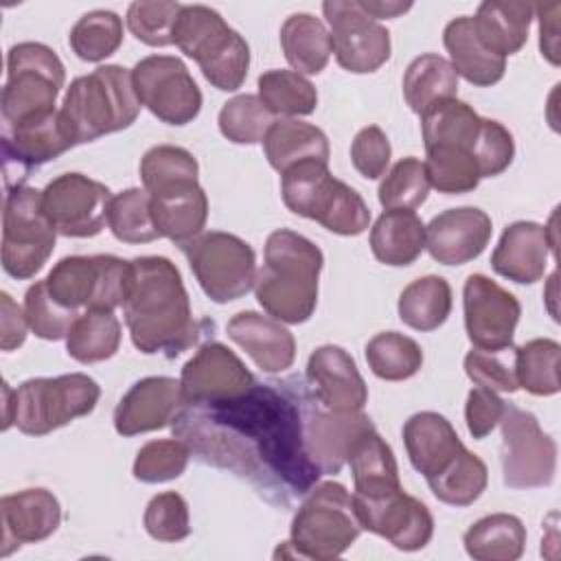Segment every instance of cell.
I'll list each match as a JSON object with an SVG mask.
<instances>
[{
	"label": "cell",
	"instance_id": "cell-1",
	"mask_svg": "<svg viewBox=\"0 0 561 561\" xmlns=\"http://www.w3.org/2000/svg\"><path fill=\"white\" fill-rule=\"evenodd\" d=\"M302 383L300 377L254 381L234 397L184 403L173 436L197 460L248 480L274 504H289L322 476L305 449Z\"/></svg>",
	"mask_w": 561,
	"mask_h": 561
},
{
	"label": "cell",
	"instance_id": "cell-2",
	"mask_svg": "<svg viewBox=\"0 0 561 561\" xmlns=\"http://www.w3.org/2000/svg\"><path fill=\"white\" fill-rule=\"evenodd\" d=\"M123 316L134 346L145 355L175 357L188 351L199 329L182 274L167 256L129 261Z\"/></svg>",
	"mask_w": 561,
	"mask_h": 561
},
{
	"label": "cell",
	"instance_id": "cell-3",
	"mask_svg": "<svg viewBox=\"0 0 561 561\" xmlns=\"http://www.w3.org/2000/svg\"><path fill=\"white\" fill-rule=\"evenodd\" d=\"M263 256L252 287L259 305L285 324L307 322L318 305L322 250L307 237L278 228L270 232Z\"/></svg>",
	"mask_w": 561,
	"mask_h": 561
},
{
	"label": "cell",
	"instance_id": "cell-4",
	"mask_svg": "<svg viewBox=\"0 0 561 561\" xmlns=\"http://www.w3.org/2000/svg\"><path fill=\"white\" fill-rule=\"evenodd\" d=\"M131 70L105 64L90 75L77 77L64 94L61 116L75 145L127 129L140 114Z\"/></svg>",
	"mask_w": 561,
	"mask_h": 561
},
{
	"label": "cell",
	"instance_id": "cell-5",
	"mask_svg": "<svg viewBox=\"0 0 561 561\" xmlns=\"http://www.w3.org/2000/svg\"><path fill=\"white\" fill-rule=\"evenodd\" d=\"M280 197L294 215L313 219L342 237H357L370 224L364 197L333 178L329 164L320 160H307L280 173Z\"/></svg>",
	"mask_w": 561,
	"mask_h": 561
},
{
	"label": "cell",
	"instance_id": "cell-6",
	"mask_svg": "<svg viewBox=\"0 0 561 561\" xmlns=\"http://www.w3.org/2000/svg\"><path fill=\"white\" fill-rule=\"evenodd\" d=\"M173 44L199 66L213 88L234 92L243 85L250 46L215 9L182 4L173 26Z\"/></svg>",
	"mask_w": 561,
	"mask_h": 561
},
{
	"label": "cell",
	"instance_id": "cell-7",
	"mask_svg": "<svg viewBox=\"0 0 561 561\" xmlns=\"http://www.w3.org/2000/svg\"><path fill=\"white\" fill-rule=\"evenodd\" d=\"M359 533L353 495L344 484L327 480L305 493L294 513L287 543L294 548V557L327 561L344 554Z\"/></svg>",
	"mask_w": 561,
	"mask_h": 561
},
{
	"label": "cell",
	"instance_id": "cell-8",
	"mask_svg": "<svg viewBox=\"0 0 561 561\" xmlns=\"http://www.w3.org/2000/svg\"><path fill=\"white\" fill-rule=\"evenodd\" d=\"M99 397V383L83 373L26 379L13 390V425L26 436H46L88 416Z\"/></svg>",
	"mask_w": 561,
	"mask_h": 561
},
{
	"label": "cell",
	"instance_id": "cell-9",
	"mask_svg": "<svg viewBox=\"0 0 561 561\" xmlns=\"http://www.w3.org/2000/svg\"><path fill=\"white\" fill-rule=\"evenodd\" d=\"M64 81L66 68L50 46L42 42H20L11 46L0 99L2 123L13 125L55 110Z\"/></svg>",
	"mask_w": 561,
	"mask_h": 561
},
{
	"label": "cell",
	"instance_id": "cell-10",
	"mask_svg": "<svg viewBox=\"0 0 561 561\" xmlns=\"http://www.w3.org/2000/svg\"><path fill=\"white\" fill-rule=\"evenodd\" d=\"M57 230L42 210V191L33 186L7 188L2 210V270L18 278H33L48 263Z\"/></svg>",
	"mask_w": 561,
	"mask_h": 561
},
{
	"label": "cell",
	"instance_id": "cell-11",
	"mask_svg": "<svg viewBox=\"0 0 561 561\" xmlns=\"http://www.w3.org/2000/svg\"><path fill=\"white\" fill-rule=\"evenodd\" d=\"M180 248L202 291L213 302L239 300L254 287L256 254L241 237L210 230Z\"/></svg>",
	"mask_w": 561,
	"mask_h": 561
},
{
	"label": "cell",
	"instance_id": "cell-12",
	"mask_svg": "<svg viewBox=\"0 0 561 561\" xmlns=\"http://www.w3.org/2000/svg\"><path fill=\"white\" fill-rule=\"evenodd\" d=\"M129 261L112 254L64 256L44 278L48 294L66 309H110L123 305Z\"/></svg>",
	"mask_w": 561,
	"mask_h": 561
},
{
	"label": "cell",
	"instance_id": "cell-13",
	"mask_svg": "<svg viewBox=\"0 0 561 561\" xmlns=\"http://www.w3.org/2000/svg\"><path fill=\"white\" fill-rule=\"evenodd\" d=\"M502 480L508 489H539L554 480L557 443L546 434L537 416L506 403L500 419Z\"/></svg>",
	"mask_w": 561,
	"mask_h": 561
},
{
	"label": "cell",
	"instance_id": "cell-14",
	"mask_svg": "<svg viewBox=\"0 0 561 561\" xmlns=\"http://www.w3.org/2000/svg\"><path fill=\"white\" fill-rule=\"evenodd\" d=\"M142 107L167 125H186L202 110V90L186 64L173 55H149L131 68Z\"/></svg>",
	"mask_w": 561,
	"mask_h": 561
},
{
	"label": "cell",
	"instance_id": "cell-15",
	"mask_svg": "<svg viewBox=\"0 0 561 561\" xmlns=\"http://www.w3.org/2000/svg\"><path fill=\"white\" fill-rule=\"evenodd\" d=\"M112 191L83 173H61L42 191V210L61 237H96L107 221Z\"/></svg>",
	"mask_w": 561,
	"mask_h": 561
},
{
	"label": "cell",
	"instance_id": "cell-16",
	"mask_svg": "<svg viewBox=\"0 0 561 561\" xmlns=\"http://www.w3.org/2000/svg\"><path fill=\"white\" fill-rule=\"evenodd\" d=\"M322 13L331 26L337 64L355 75L379 70L390 59V33L359 7V0H327Z\"/></svg>",
	"mask_w": 561,
	"mask_h": 561
},
{
	"label": "cell",
	"instance_id": "cell-17",
	"mask_svg": "<svg viewBox=\"0 0 561 561\" xmlns=\"http://www.w3.org/2000/svg\"><path fill=\"white\" fill-rule=\"evenodd\" d=\"M75 147L61 110H50L13 125L2 123V158L7 188L22 186L28 173Z\"/></svg>",
	"mask_w": 561,
	"mask_h": 561
},
{
	"label": "cell",
	"instance_id": "cell-18",
	"mask_svg": "<svg viewBox=\"0 0 561 561\" xmlns=\"http://www.w3.org/2000/svg\"><path fill=\"white\" fill-rule=\"evenodd\" d=\"M305 449L320 473H340L351 447L366 432L375 430L368 414L359 412H335L320 405L309 392L307 381L300 392Z\"/></svg>",
	"mask_w": 561,
	"mask_h": 561
},
{
	"label": "cell",
	"instance_id": "cell-19",
	"mask_svg": "<svg viewBox=\"0 0 561 561\" xmlns=\"http://www.w3.org/2000/svg\"><path fill=\"white\" fill-rule=\"evenodd\" d=\"M353 508L362 530L383 537L403 552L425 548L434 535V517L430 508L403 489L381 497L353 495Z\"/></svg>",
	"mask_w": 561,
	"mask_h": 561
},
{
	"label": "cell",
	"instance_id": "cell-20",
	"mask_svg": "<svg viewBox=\"0 0 561 561\" xmlns=\"http://www.w3.org/2000/svg\"><path fill=\"white\" fill-rule=\"evenodd\" d=\"M465 331L476 348L513 346L522 316L519 300L484 274H469L462 287Z\"/></svg>",
	"mask_w": 561,
	"mask_h": 561
},
{
	"label": "cell",
	"instance_id": "cell-21",
	"mask_svg": "<svg viewBox=\"0 0 561 561\" xmlns=\"http://www.w3.org/2000/svg\"><path fill=\"white\" fill-rule=\"evenodd\" d=\"M254 381L241 357L221 342L202 344L180 373L184 403L234 397L245 392Z\"/></svg>",
	"mask_w": 561,
	"mask_h": 561
},
{
	"label": "cell",
	"instance_id": "cell-22",
	"mask_svg": "<svg viewBox=\"0 0 561 561\" xmlns=\"http://www.w3.org/2000/svg\"><path fill=\"white\" fill-rule=\"evenodd\" d=\"M307 386L327 410L359 412L368 401V386L355 359L335 344L318 346L307 362Z\"/></svg>",
	"mask_w": 561,
	"mask_h": 561
},
{
	"label": "cell",
	"instance_id": "cell-23",
	"mask_svg": "<svg viewBox=\"0 0 561 561\" xmlns=\"http://www.w3.org/2000/svg\"><path fill=\"white\" fill-rule=\"evenodd\" d=\"M184 408L180 379L142 377L118 401L114 410V430L121 436H136L173 425Z\"/></svg>",
	"mask_w": 561,
	"mask_h": 561
},
{
	"label": "cell",
	"instance_id": "cell-24",
	"mask_svg": "<svg viewBox=\"0 0 561 561\" xmlns=\"http://www.w3.org/2000/svg\"><path fill=\"white\" fill-rule=\"evenodd\" d=\"M491 217L476 206L438 213L425 226V248L443 265H465L478 259L491 241Z\"/></svg>",
	"mask_w": 561,
	"mask_h": 561
},
{
	"label": "cell",
	"instance_id": "cell-25",
	"mask_svg": "<svg viewBox=\"0 0 561 561\" xmlns=\"http://www.w3.org/2000/svg\"><path fill=\"white\" fill-rule=\"evenodd\" d=\"M2 557L22 543L48 539L61 524V504L48 489H24L2 495Z\"/></svg>",
	"mask_w": 561,
	"mask_h": 561
},
{
	"label": "cell",
	"instance_id": "cell-26",
	"mask_svg": "<svg viewBox=\"0 0 561 561\" xmlns=\"http://www.w3.org/2000/svg\"><path fill=\"white\" fill-rule=\"evenodd\" d=\"M228 337L241 346L263 373H283L296 359V340L285 322L259 313L239 311L226 324Z\"/></svg>",
	"mask_w": 561,
	"mask_h": 561
},
{
	"label": "cell",
	"instance_id": "cell-27",
	"mask_svg": "<svg viewBox=\"0 0 561 561\" xmlns=\"http://www.w3.org/2000/svg\"><path fill=\"white\" fill-rule=\"evenodd\" d=\"M550 252L557 254L546 226L537 221H515L504 228L491 254V267L513 283L533 285L543 278Z\"/></svg>",
	"mask_w": 561,
	"mask_h": 561
},
{
	"label": "cell",
	"instance_id": "cell-28",
	"mask_svg": "<svg viewBox=\"0 0 561 561\" xmlns=\"http://www.w3.org/2000/svg\"><path fill=\"white\" fill-rule=\"evenodd\" d=\"M151 217L160 237L184 245L204 232L208 197L197 180L175 182L149 193Z\"/></svg>",
	"mask_w": 561,
	"mask_h": 561
},
{
	"label": "cell",
	"instance_id": "cell-29",
	"mask_svg": "<svg viewBox=\"0 0 561 561\" xmlns=\"http://www.w3.org/2000/svg\"><path fill=\"white\" fill-rule=\"evenodd\" d=\"M403 445L412 467L427 480L440 473L462 449L454 425L438 412H416L403 425Z\"/></svg>",
	"mask_w": 561,
	"mask_h": 561
},
{
	"label": "cell",
	"instance_id": "cell-30",
	"mask_svg": "<svg viewBox=\"0 0 561 561\" xmlns=\"http://www.w3.org/2000/svg\"><path fill=\"white\" fill-rule=\"evenodd\" d=\"M533 18V2L486 0L478 7L471 24L482 46L506 59L508 55L519 53L528 42Z\"/></svg>",
	"mask_w": 561,
	"mask_h": 561
},
{
	"label": "cell",
	"instance_id": "cell-31",
	"mask_svg": "<svg viewBox=\"0 0 561 561\" xmlns=\"http://www.w3.org/2000/svg\"><path fill=\"white\" fill-rule=\"evenodd\" d=\"M443 44L449 53V64L456 75L467 79L471 85L489 88L502 81L506 72V59L482 46L473 31L471 15L454 18L443 31Z\"/></svg>",
	"mask_w": 561,
	"mask_h": 561
},
{
	"label": "cell",
	"instance_id": "cell-32",
	"mask_svg": "<svg viewBox=\"0 0 561 561\" xmlns=\"http://www.w3.org/2000/svg\"><path fill=\"white\" fill-rule=\"evenodd\" d=\"M346 462L351 465L355 497H381L403 489L397 458L377 430H370L355 440Z\"/></svg>",
	"mask_w": 561,
	"mask_h": 561
},
{
	"label": "cell",
	"instance_id": "cell-33",
	"mask_svg": "<svg viewBox=\"0 0 561 561\" xmlns=\"http://www.w3.org/2000/svg\"><path fill=\"white\" fill-rule=\"evenodd\" d=\"M368 241L379 263L405 267L425 250V224L414 210H383L370 228Z\"/></svg>",
	"mask_w": 561,
	"mask_h": 561
},
{
	"label": "cell",
	"instance_id": "cell-34",
	"mask_svg": "<svg viewBox=\"0 0 561 561\" xmlns=\"http://www.w3.org/2000/svg\"><path fill=\"white\" fill-rule=\"evenodd\" d=\"M263 151L270 167L285 173L289 167L320 160L329 164V138L327 134L298 118H278L272 123L263 138Z\"/></svg>",
	"mask_w": 561,
	"mask_h": 561
},
{
	"label": "cell",
	"instance_id": "cell-35",
	"mask_svg": "<svg viewBox=\"0 0 561 561\" xmlns=\"http://www.w3.org/2000/svg\"><path fill=\"white\" fill-rule=\"evenodd\" d=\"M280 48L298 75H320L331 55V31L311 13H294L280 26Z\"/></svg>",
	"mask_w": 561,
	"mask_h": 561
},
{
	"label": "cell",
	"instance_id": "cell-36",
	"mask_svg": "<svg viewBox=\"0 0 561 561\" xmlns=\"http://www.w3.org/2000/svg\"><path fill=\"white\" fill-rule=\"evenodd\" d=\"M462 543L476 561H515L526 548V526L517 515L491 513L467 528Z\"/></svg>",
	"mask_w": 561,
	"mask_h": 561
},
{
	"label": "cell",
	"instance_id": "cell-37",
	"mask_svg": "<svg viewBox=\"0 0 561 561\" xmlns=\"http://www.w3.org/2000/svg\"><path fill=\"white\" fill-rule=\"evenodd\" d=\"M458 94V75L451 68L449 59L425 53L410 61L403 75V99L412 112L423 116L430 107L440 101L456 99Z\"/></svg>",
	"mask_w": 561,
	"mask_h": 561
},
{
	"label": "cell",
	"instance_id": "cell-38",
	"mask_svg": "<svg viewBox=\"0 0 561 561\" xmlns=\"http://www.w3.org/2000/svg\"><path fill=\"white\" fill-rule=\"evenodd\" d=\"M121 322L110 309H85L66 335V351L79 364H96L116 355Z\"/></svg>",
	"mask_w": 561,
	"mask_h": 561
},
{
	"label": "cell",
	"instance_id": "cell-39",
	"mask_svg": "<svg viewBox=\"0 0 561 561\" xmlns=\"http://www.w3.org/2000/svg\"><path fill=\"white\" fill-rule=\"evenodd\" d=\"M399 318L414 331H434L445 324L451 313V287L443 276H423L403 287Z\"/></svg>",
	"mask_w": 561,
	"mask_h": 561
},
{
	"label": "cell",
	"instance_id": "cell-40",
	"mask_svg": "<svg viewBox=\"0 0 561 561\" xmlns=\"http://www.w3.org/2000/svg\"><path fill=\"white\" fill-rule=\"evenodd\" d=\"M489 469L480 456L467 447L434 478H427V486L434 497L449 506H469L486 489Z\"/></svg>",
	"mask_w": 561,
	"mask_h": 561
},
{
	"label": "cell",
	"instance_id": "cell-41",
	"mask_svg": "<svg viewBox=\"0 0 561 561\" xmlns=\"http://www.w3.org/2000/svg\"><path fill=\"white\" fill-rule=\"evenodd\" d=\"M259 99L274 116H307L318 105L316 85L294 70H267L259 77Z\"/></svg>",
	"mask_w": 561,
	"mask_h": 561
},
{
	"label": "cell",
	"instance_id": "cell-42",
	"mask_svg": "<svg viewBox=\"0 0 561 561\" xmlns=\"http://www.w3.org/2000/svg\"><path fill=\"white\" fill-rule=\"evenodd\" d=\"M366 362L375 377L386 381H403L421 370L423 351L416 340L397 331H383L368 340Z\"/></svg>",
	"mask_w": 561,
	"mask_h": 561
},
{
	"label": "cell",
	"instance_id": "cell-43",
	"mask_svg": "<svg viewBox=\"0 0 561 561\" xmlns=\"http://www.w3.org/2000/svg\"><path fill=\"white\" fill-rule=\"evenodd\" d=\"M559 342L550 337H535L515 346L517 386L535 397L557 394L559 383Z\"/></svg>",
	"mask_w": 561,
	"mask_h": 561
},
{
	"label": "cell",
	"instance_id": "cell-44",
	"mask_svg": "<svg viewBox=\"0 0 561 561\" xmlns=\"http://www.w3.org/2000/svg\"><path fill=\"white\" fill-rule=\"evenodd\" d=\"M72 53L83 61H103L123 44V20L107 9L83 13L68 35Z\"/></svg>",
	"mask_w": 561,
	"mask_h": 561
},
{
	"label": "cell",
	"instance_id": "cell-45",
	"mask_svg": "<svg viewBox=\"0 0 561 561\" xmlns=\"http://www.w3.org/2000/svg\"><path fill=\"white\" fill-rule=\"evenodd\" d=\"M423 164L430 186L445 195L471 193L482 180L476 156L458 147H430L425 149Z\"/></svg>",
	"mask_w": 561,
	"mask_h": 561
},
{
	"label": "cell",
	"instance_id": "cell-46",
	"mask_svg": "<svg viewBox=\"0 0 561 561\" xmlns=\"http://www.w3.org/2000/svg\"><path fill=\"white\" fill-rule=\"evenodd\" d=\"M107 226L123 243H149L160 239L151 217V197L145 188L116 193L107 208Z\"/></svg>",
	"mask_w": 561,
	"mask_h": 561
},
{
	"label": "cell",
	"instance_id": "cell-47",
	"mask_svg": "<svg viewBox=\"0 0 561 561\" xmlns=\"http://www.w3.org/2000/svg\"><path fill=\"white\" fill-rule=\"evenodd\" d=\"M219 131L234 145L263 142L274 123V114L256 94H237L226 101L217 116Z\"/></svg>",
	"mask_w": 561,
	"mask_h": 561
},
{
	"label": "cell",
	"instance_id": "cell-48",
	"mask_svg": "<svg viewBox=\"0 0 561 561\" xmlns=\"http://www.w3.org/2000/svg\"><path fill=\"white\" fill-rule=\"evenodd\" d=\"M430 178L423 160L408 156L392 164V169L383 175L377 197L386 210H414L430 195Z\"/></svg>",
	"mask_w": 561,
	"mask_h": 561
},
{
	"label": "cell",
	"instance_id": "cell-49",
	"mask_svg": "<svg viewBox=\"0 0 561 561\" xmlns=\"http://www.w3.org/2000/svg\"><path fill=\"white\" fill-rule=\"evenodd\" d=\"M191 449L180 438H160L145 443L134 460V478L147 484L180 478L191 460Z\"/></svg>",
	"mask_w": 561,
	"mask_h": 561
},
{
	"label": "cell",
	"instance_id": "cell-50",
	"mask_svg": "<svg viewBox=\"0 0 561 561\" xmlns=\"http://www.w3.org/2000/svg\"><path fill=\"white\" fill-rule=\"evenodd\" d=\"M197 173L199 164L195 156L175 145H156L140 160V180L147 193L175 182L197 180Z\"/></svg>",
	"mask_w": 561,
	"mask_h": 561
},
{
	"label": "cell",
	"instance_id": "cell-51",
	"mask_svg": "<svg viewBox=\"0 0 561 561\" xmlns=\"http://www.w3.org/2000/svg\"><path fill=\"white\" fill-rule=\"evenodd\" d=\"M180 9H182L180 2L136 0L127 9V28L138 42L147 46H156V48L171 46L173 26Z\"/></svg>",
	"mask_w": 561,
	"mask_h": 561
},
{
	"label": "cell",
	"instance_id": "cell-52",
	"mask_svg": "<svg viewBox=\"0 0 561 561\" xmlns=\"http://www.w3.org/2000/svg\"><path fill=\"white\" fill-rule=\"evenodd\" d=\"M24 316L28 329L42 340H61L68 335L79 311L61 307L46 289L44 280L33 283L24 294Z\"/></svg>",
	"mask_w": 561,
	"mask_h": 561
},
{
	"label": "cell",
	"instance_id": "cell-53",
	"mask_svg": "<svg viewBox=\"0 0 561 561\" xmlns=\"http://www.w3.org/2000/svg\"><path fill=\"white\" fill-rule=\"evenodd\" d=\"M467 377L482 388L493 392H515V346L506 348H471L465 355Z\"/></svg>",
	"mask_w": 561,
	"mask_h": 561
},
{
	"label": "cell",
	"instance_id": "cell-54",
	"mask_svg": "<svg viewBox=\"0 0 561 561\" xmlns=\"http://www.w3.org/2000/svg\"><path fill=\"white\" fill-rule=\"evenodd\" d=\"M145 530L151 539L175 543L191 535V519H188V504L175 491L158 493L149 500L145 515H142Z\"/></svg>",
	"mask_w": 561,
	"mask_h": 561
},
{
	"label": "cell",
	"instance_id": "cell-55",
	"mask_svg": "<svg viewBox=\"0 0 561 561\" xmlns=\"http://www.w3.org/2000/svg\"><path fill=\"white\" fill-rule=\"evenodd\" d=\"M476 158L482 178H495L504 173L515 158V140L511 131L493 118H482Z\"/></svg>",
	"mask_w": 561,
	"mask_h": 561
},
{
	"label": "cell",
	"instance_id": "cell-56",
	"mask_svg": "<svg viewBox=\"0 0 561 561\" xmlns=\"http://www.w3.org/2000/svg\"><path fill=\"white\" fill-rule=\"evenodd\" d=\"M390 140L377 125L362 127L351 142V162L366 180L381 178L390 164Z\"/></svg>",
	"mask_w": 561,
	"mask_h": 561
},
{
	"label": "cell",
	"instance_id": "cell-57",
	"mask_svg": "<svg viewBox=\"0 0 561 561\" xmlns=\"http://www.w3.org/2000/svg\"><path fill=\"white\" fill-rule=\"evenodd\" d=\"M504 408H506V401H502L497 392L482 386L471 388L465 403V421H467L469 434L476 440L486 438L500 425Z\"/></svg>",
	"mask_w": 561,
	"mask_h": 561
},
{
	"label": "cell",
	"instance_id": "cell-58",
	"mask_svg": "<svg viewBox=\"0 0 561 561\" xmlns=\"http://www.w3.org/2000/svg\"><path fill=\"white\" fill-rule=\"evenodd\" d=\"M28 331V322L24 309L7 294H0V348L4 353L15 351L24 344Z\"/></svg>",
	"mask_w": 561,
	"mask_h": 561
},
{
	"label": "cell",
	"instance_id": "cell-59",
	"mask_svg": "<svg viewBox=\"0 0 561 561\" xmlns=\"http://www.w3.org/2000/svg\"><path fill=\"white\" fill-rule=\"evenodd\" d=\"M559 2H543L535 4L537 20H539V48L541 55L552 64L559 66Z\"/></svg>",
	"mask_w": 561,
	"mask_h": 561
},
{
	"label": "cell",
	"instance_id": "cell-60",
	"mask_svg": "<svg viewBox=\"0 0 561 561\" xmlns=\"http://www.w3.org/2000/svg\"><path fill=\"white\" fill-rule=\"evenodd\" d=\"M359 7L364 13H368L373 20H392L403 15L412 9V2H397V0H359Z\"/></svg>",
	"mask_w": 561,
	"mask_h": 561
},
{
	"label": "cell",
	"instance_id": "cell-61",
	"mask_svg": "<svg viewBox=\"0 0 561 561\" xmlns=\"http://www.w3.org/2000/svg\"><path fill=\"white\" fill-rule=\"evenodd\" d=\"M13 425V390L9 383H2V430H9Z\"/></svg>",
	"mask_w": 561,
	"mask_h": 561
}]
</instances>
